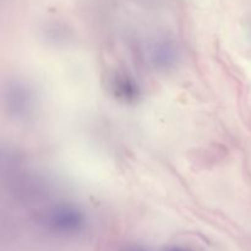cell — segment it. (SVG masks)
<instances>
[{
    "mask_svg": "<svg viewBox=\"0 0 251 251\" xmlns=\"http://www.w3.org/2000/svg\"><path fill=\"white\" fill-rule=\"evenodd\" d=\"M131 251H141V250H131Z\"/></svg>",
    "mask_w": 251,
    "mask_h": 251,
    "instance_id": "obj_5",
    "label": "cell"
},
{
    "mask_svg": "<svg viewBox=\"0 0 251 251\" xmlns=\"http://www.w3.org/2000/svg\"><path fill=\"white\" fill-rule=\"evenodd\" d=\"M168 251H185V250H183V249H171Z\"/></svg>",
    "mask_w": 251,
    "mask_h": 251,
    "instance_id": "obj_4",
    "label": "cell"
},
{
    "mask_svg": "<svg viewBox=\"0 0 251 251\" xmlns=\"http://www.w3.org/2000/svg\"><path fill=\"white\" fill-rule=\"evenodd\" d=\"M153 59L158 65L161 66H168L176 59V51L173 50V48H171L169 46H161L154 50L153 53Z\"/></svg>",
    "mask_w": 251,
    "mask_h": 251,
    "instance_id": "obj_3",
    "label": "cell"
},
{
    "mask_svg": "<svg viewBox=\"0 0 251 251\" xmlns=\"http://www.w3.org/2000/svg\"><path fill=\"white\" fill-rule=\"evenodd\" d=\"M113 88H114L115 96L120 100H126V102L135 100L139 96V88H137L136 83L130 80L129 77H125V76L117 78L114 85H113Z\"/></svg>",
    "mask_w": 251,
    "mask_h": 251,
    "instance_id": "obj_2",
    "label": "cell"
},
{
    "mask_svg": "<svg viewBox=\"0 0 251 251\" xmlns=\"http://www.w3.org/2000/svg\"><path fill=\"white\" fill-rule=\"evenodd\" d=\"M83 223H85L83 216L76 208L68 207V206L55 208L47 217V225L49 229L59 234H74L80 232Z\"/></svg>",
    "mask_w": 251,
    "mask_h": 251,
    "instance_id": "obj_1",
    "label": "cell"
}]
</instances>
